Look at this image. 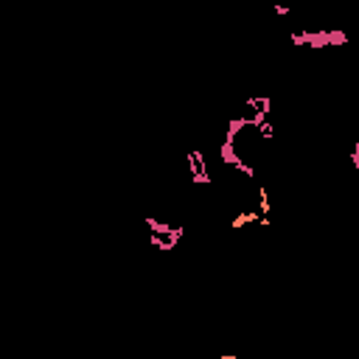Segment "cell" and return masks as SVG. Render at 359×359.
Segmentation results:
<instances>
[{"instance_id":"obj_1","label":"cell","mask_w":359,"mask_h":359,"mask_svg":"<svg viewBox=\"0 0 359 359\" xmlns=\"http://www.w3.org/2000/svg\"><path fill=\"white\" fill-rule=\"evenodd\" d=\"M219 157H222L224 166H236V163H241V155L236 152V143H227V140L219 146Z\"/></svg>"},{"instance_id":"obj_2","label":"cell","mask_w":359,"mask_h":359,"mask_svg":"<svg viewBox=\"0 0 359 359\" xmlns=\"http://www.w3.org/2000/svg\"><path fill=\"white\" fill-rule=\"evenodd\" d=\"M149 241H152V247H157L160 253H171V250L177 247V241H174V239H163V236H155V233H152V239H149Z\"/></svg>"},{"instance_id":"obj_3","label":"cell","mask_w":359,"mask_h":359,"mask_svg":"<svg viewBox=\"0 0 359 359\" xmlns=\"http://www.w3.org/2000/svg\"><path fill=\"white\" fill-rule=\"evenodd\" d=\"M256 219H261L258 213H253V211H241V213H239V216L233 219V222H230V227H233V230H239V227H244V224L256 222Z\"/></svg>"},{"instance_id":"obj_4","label":"cell","mask_w":359,"mask_h":359,"mask_svg":"<svg viewBox=\"0 0 359 359\" xmlns=\"http://www.w3.org/2000/svg\"><path fill=\"white\" fill-rule=\"evenodd\" d=\"M258 208H261V216H269V197H267V188H258Z\"/></svg>"},{"instance_id":"obj_5","label":"cell","mask_w":359,"mask_h":359,"mask_svg":"<svg viewBox=\"0 0 359 359\" xmlns=\"http://www.w3.org/2000/svg\"><path fill=\"white\" fill-rule=\"evenodd\" d=\"M272 132H275V129H272V123L269 121H264L261 126H258V138H261V140H272Z\"/></svg>"},{"instance_id":"obj_6","label":"cell","mask_w":359,"mask_h":359,"mask_svg":"<svg viewBox=\"0 0 359 359\" xmlns=\"http://www.w3.org/2000/svg\"><path fill=\"white\" fill-rule=\"evenodd\" d=\"M233 168H236V171H241V174H247V177H250V180L256 177V168L250 166V163H244V160H241V163H236Z\"/></svg>"},{"instance_id":"obj_7","label":"cell","mask_w":359,"mask_h":359,"mask_svg":"<svg viewBox=\"0 0 359 359\" xmlns=\"http://www.w3.org/2000/svg\"><path fill=\"white\" fill-rule=\"evenodd\" d=\"M351 163H354V168H359V143H354V149H351Z\"/></svg>"},{"instance_id":"obj_8","label":"cell","mask_w":359,"mask_h":359,"mask_svg":"<svg viewBox=\"0 0 359 359\" xmlns=\"http://www.w3.org/2000/svg\"><path fill=\"white\" fill-rule=\"evenodd\" d=\"M272 11H275V14H289V9H286V6H272Z\"/></svg>"},{"instance_id":"obj_9","label":"cell","mask_w":359,"mask_h":359,"mask_svg":"<svg viewBox=\"0 0 359 359\" xmlns=\"http://www.w3.org/2000/svg\"><path fill=\"white\" fill-rule=\"evenodd\" d=\"M222 359H239V357H236V354H224Z\"/></svg>"}]
</instances>
